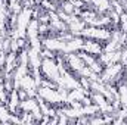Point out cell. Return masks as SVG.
I'll list each match as a JSON object with an SVG mask.
<instances>
[{
  "label": "cell",
  "instance_id": "obj_1",
  "mask_svg": "<svg viewBox=\"0 0 127 125\" xmlns=\"http://www.w3.org/2000/svg\"><path fill=\"white\" fill-rule=\"evenodd\" d=\"M40 72L44 78L50 80V81H55L58 83L59 78H61V72H59V66L56 63V59H49V58H44L41 61V66H40Z\"/></svg>",
  "mask_w": 127,
  "mask_h": 125
},
{
  "label": "cell",
  "instance_id": "obj_2",
  "mask_svg": "<svg viewBox=\"0 0 127 125\" xmlns=\"http://www.w3.org/2000/svg\"><path fill=\"white\" fill-rule=\"evenodd\" d=\"M80 37L86 38V40H100V41H106L111 37V31L105 27H92V25H86V28L80 32Z\"/></svg>",
  "mask_w": 127,
  "mask_h": 125
},
{
  "label": "cell",
  "instance_id": "obj_3",
  "mask_svg": "<svg viewBox=\"0 0 127 125\" xmlns=\"http://www.w3.org/2000/svg\"><path fill=\"white\" fill-rule=\"evenodd\" d=\"M37 96H40L43 100H46L52 106H59L62 104V97L58 91V88H50V87H38Z\"/></svg>",
  "mask_w": 127,
  "mask_h": 125
},
{
  "label": "cell",
  "instance_id": "obj_4",
  "mask_svg": "<svg viewBox=\"0 0 127 125\" xmlns=\"http://www.w3.org/2000/svg\"><path fill=\"white\" fill-rule=\"evenodd\" d=\"M64 55V61L65 63L71 68V71H74L75 74H78L84 66H86V63L83 62V59L78 56V53H61Z\"/></svg>",
  "mask_w": 127,
  "mask_h": 125
},
{
  "label": "cell",
  "instance_id": "obj_5",
  "mask_svg": "<svg viewBox=\"0 0 127 125\" xmlns=\"http://www.w3.org/2000/svg\"><path fill=\"white\" fill-rule=\"evenodd\" d=\"M83 44H84V38L80 37V35H74L71 40L65 41V50L64 53H77L83 49Z\"/></svg>",
  "mask_w": 127,
  "mask_h": 125
},
{
  "label": "cell",
  "instance_id": "obj_6",
  "mask_svg": "<svg viewBox=\"0 0 127 125\" xmlns=\"http://www.w3.org/2000/svg\"><path fill=\"white\" fill-rule=\"evenodd\" d=\"M83 52L89 53V55H93V56H99L102 52H103V47L96 43V40H86L84 38V44H83Z\"/></svg>",
  "mask_w": 127,
  "mask_h": 125
},
{
  "label": "cell",
  "instance_id": "obj_7",
  "mask_svg": "<svg viewBox=\"0 0 127 125\" xmlns=\"http://www.w3.org/2000/svg\"><path fill=\"white\" fill-rule=\"evenodd\" d=\"M90 4L95 7V10L99 15H103L112 9V4L109 0H90Z\"/></svg>",
  "mask_w": 127,
  "mask_h": 125
},
{
  "label": "cell",
  "instance_id": "obj_8",
  "mask_svg": "<svg viewBox=\"0 0 127 125\" xmlns=\"http://www.w3.org/2000/svg\"><path fill=\"white\" fill-rule=\"evenodd\" d=\"M38 19H35V18H32L31 21H30V24H28V27H27V40L30 41L32 38H37V37H40L38 35Z\"/></svg>",
  "mask_w": 127,
  "mask_h": 125
},
{
  "label": "cell",
  "instance_id": "obj_9",
  "mask_svg": "<svg viewBox=\"0 0 127 125\" xmlns=\"http://www.w3.org/2000/svg\"><path fill=\"white\" fill-rule=\"evenodd\" d=\"M10 115H12V112L9 110L7 104H0V121H1V124L3 122H9Z\"/></svg>",
  "mask_w": 127,
  "mask_h": 125
},
{
  "label": "cell",
  "instance_id": "obj_10",
  "mask_svg": "<svg viewBox=\"0 0 127 125\" xmlns=\"http://www.w3.org/2000/svg\"><path fill=\"white\" fill-rule=\"evenodd\" d=\"M61 10H64L68 15H74L75 13V6L71 1H62L61 3Z\"/></svg>",
  "mask_w": 127,
  "mask_h": 125
},
{
  "label": "cell",
  "instance_id": "obj_11",
  "mask_svg": "<svg viewBox=\"0 0 127 125\" xmlns=\"http://www.w3.org/2000/svg\"><path fill=\"white\" fill-rule=\"evenodd\" d=\"M3 81H4V78H3V69H0V88H4L3 87Z\"/></svg>",
  "mask_w": 127,
  "mask_h": 125
},
{
  "label": "cell",
  "instance_id": "obj_12",
  "mask_svg": "<svg viewBox=\"0 0 127 125\" xmlns=\"http://www.w3.org/2000/svg\"><path fill=\"white\" fill-rule=\"evenodd\" d=\"M126 84H127V78H126Z\"/></svg>",
  "mask_w": 127,
  "mask_h": 125
}]
</instances>
